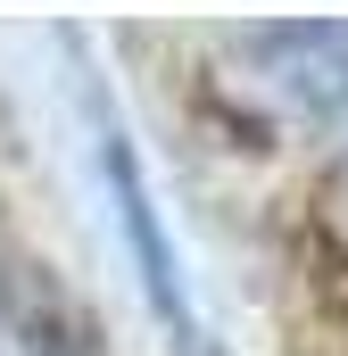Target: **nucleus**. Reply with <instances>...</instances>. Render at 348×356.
I'll return each mask as SVG.
<instances>
[{
  "mask_svg": "<svg viewBox=\"0 0 348 356\" xmlns=\"http://www.w3.org/2000/svg\"><path fill=\"white\" fill-rule=\"evenodd\" d=\"M332 224H340V241H348V182H340V207H332Z\"/></svg>",
  "mask_w": 348,
  "mask_h": 356,
  "instance_id": "obj_2",
  "label": "nucleus"
},
{
  "mask_svg": "<svg viewBox=\"0 0 348 356\" xmlns=\"http://www.w3.org/2000/svg\"><path fill=\"white\" fill-rule=\"evenodd\" d=\"M258 50L282 67L274 83L315 116H348V25H282L258 33Z\"/></svg>",
  "mask_w": 348,
  "mask_h": 356,
  "instance_id": "obj_1",
  "label": "nucleus"
}]
</instances>
